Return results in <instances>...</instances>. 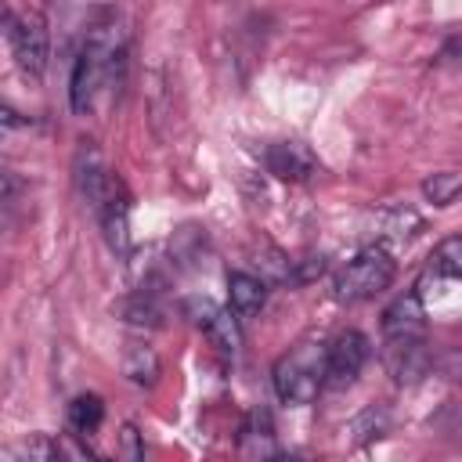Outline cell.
I'll list each match as a JSON object with an SVG mask.
<instances>
[{
  "mask_svg": "<svg viewBox=\"0 0 462 462\" xmlns=\"http://www.w3.org/2000/svg\"><path fill=\"white\" fill-rule=\"evenodd\" d=\"M116 69H123V29L116 18H105V22L90 25L83 51L72 65L69 101L79 116L90 112L108 87H116Z\"/></svg>",
  "mask_w": 462,
  "mask_h": 462,
  "instance_id": "obj_1",
  "label": "cell"
},
{
  "mask_svg": "<svg viewBox=\"0 0 462 462\" xmlns=\"http://www.w3.org/2000/svg\"><path fill=\"white\" fill-rule=\"evenodd\" d=\"M328 346L325 343H300L274 365V393L285 404H310L321 386L328 383Z\"/></svg>",
  "mask_w": 462,
  "mask_h": 462,
  "instance_id": "obj_2",
  "label": "cell"
},
{
  "mask_svg": "<svg viewBox=\"0 0 462 462\" xmlns=\"http://www.w3.org/2000/svg\"><path fill=\"white\" fill-rule=\"evenodd\" d=\"M397 274V260L390 256V249L383 245H368L361 249L332 282V296L339 303H361V300H372L379 296L383 289H390Z\"/></svg>",
  "mask_w": 462,
  "mask_h": 462,
  "instance_id": "obj_3",
  "label": "cell"
},
{
  "mask_svg": "<svg viewBox=\"0 0 462 462\" xmlns=\"http://www.w3.org/2000/svg\"><path fill=\"white\" fill-rule=\"evenodd\" d=\"M4 29H7V43H11V54H14L18 69H22L25 76L40 79V76L47 72V58H51L47 22H43L36 11H25V14L7 11Z\"/></svg>",
  "mask_w": 462,
  "mask_h": 462,
  "instance_id": "obj_4",
  "label": "cell"
},
{
  "mask_svg": "<svg viewBox=\"0 0 462 462\" xmlns=\"http://www.w3.org/2000/svg\"><path fill=\"white\" fill-rule=\"evenodd\" d=\"M383 368L397 386H415L433 372V350L422 336H386Z\"/></svg>",
  "mask_w": 462,
  "mask_h": 462,
  "instance_id": "obj_5",
  "label": "cell"
},
{
  "mask_svg": "<svg viewBox=\"0 0 462 462\" xmlns=\"http://www.w3.org/2000/svg\"><path fill=\"white\" fill-rule=\"evenodd\" d=\"M76 188H79V195L90 202L94 213H97L108 199H116V195L123 191L119 177L105 166V159H101L94 148H83V152H79V162H76Z\"/></svg>",
  "mask_w": 462,
  "mask_h": 462,
  "instance_id": "obj_6",
  "label": "cell"
},
{
  "mask_svg": "<svg viewBox=\"0 0 462 462\" xmlns=\"http://www.w3.org/2000/svg\"><path fill=\"white\" fill-rule=\"evenodd\" d=\"M325 361H328V383H332V386H346V383L357 379V372H361L365 361H368V339H365L357 328H346V332H339V336L328 343Z\"/></svg>",
  "mask_w": 462,
  "mask_h": 462,
  "instance_id": "obj_7",
  "label": "cell"
},
{
  "mask_svg": "<svg viewBox=\"0 0 462 462\" xmlns=\"http://www.w3.org/2000/svg\"><path fill=\"white\" fill-rule=\"evenodd\" d=\"M263 162H267V173H274V177H282V180H292V184L310 180V177L321 170L318 155H314L303 141H274V144L263 152Z\"/></svg>",
  "mask_w": 462,
  "mask_h": 462,
  "instance_id": "obj_8",
  "label": "cell"
},
{
  "mask_svg": "<svg viewBox=\"0 0 462 462\" xmlns=\"http://www.w3.org/2000/svg\"><path fill=\"white\" fill-rule=\"evenodd\" d=\"M422 328H426V310L419 292H404L383 310V336H422Z\"/></svg>",
  "mask_w": 462,
  "mask_h": 462,
  "instance_id": "obj_9",
  "label": "cell"
},
{
  "mask_svg": "<svg viewBox=\"0 0 462 462\" xmlns=\"http://www.w3.org/2000/svg\"><path fill=\"white\" fill-rule=\"evenodd\" d=\"M227 296H231V310L238 318H253V314H260V307L267 300V282L260 274H249V271H231L227 274Z\"/></svg>",
  "mask_w": 462,
  "mask_h": 462,
  "instance_id": "obj_10",
  "label": "cell"
},
{
  "mask_svg": "<svg viewBox=\"0 0 462 462\" xmlns=\"http://www.w3.org/2000/svg\"><path fill=\"white\" fill-rule=\"evenodd\" d=\"M101 227H105V242L112 245V253L126 256L130 253V202H126V191H119L116 199H108L101 209Z\"/></svg>",
  "mask_w": 462,
  "mask_h": 462,
  "instance_id": "obj_11",
  "label": "cell"
},
{
  "mask_svg": "<svg viewBox=\"0 0 462 462\" xmlns=\"http://www.w3.org/2000/svg\"><path fill=\"white\" fill-rule=\"evenodd\" d=\"M159 372H162V365H159V354H155L152 346L130 343V346L123 350V375H126L130 383H137V386H155V383H159Z\"/></svg>",
  "mask_w": 462,
  "mask_h": 462,
  "instance_id": "obj_12",
  "label": "cell"
},
{
  "mask_svg": "<svg viewBox=\"0 0 462 462\" xmlns=\"http://www.w3.org/2000/svg\"><path fill=\"white\" fill-rule=\"evenodd\" d=\"M346 433H350L354 444H372V440L386 437V433H390V408H386V404H368V408H361V411L346 422Z\"/></svg>",
  "mask_w": 462,
  "mask_h": 462,
  "instance_id": "obj_13",
  "label": "cell"
},
{
  "mask_svg": "<svg viewBox=\"0 0 462 462\" xmlns=\"http://www.w3.org/2000/svg\"><path fill=\"white\" fill-rule=\"evenodd\" d=\"M278 440H274V430H271V419L267 411H253V419L242 426V455H253V458H267V455H278Z\"/></svg>",
  "mask_w": 462,
  "mask_h": 462,
  "instance_id": "obj_14",
  "label": "cell"
},
{
  "mask_svg": "<svg viewBox=\"0 0 462 462\" xmlns=\"http://www.w3.org/2000/svg\"><path fill=\"white\" fill-rule=\"evenodd\" d=\"M209 343L224 354V357H238L242 350V328H238V314L231 318V310H213V318L202 325Z\"/></svg>",
  "mask_w": 462,
  "mask_h": 462,
  "instance_id": "obj_15",
  "label": "cell"
},
{
  "mask_svg": "<svg viewBox=\"0 0 462 462\" xmlns=\"http://www.w3.org/2000/svg\"><path fill=\"white\" fill-rule=\"evenodd\" d=\"M116 314H119L126 325H134V328H159V325H162V307H159L148 292L126 296V300L116 307Z\"/></svg>",
  "mask_w": 462,
  "mask_h": 462,
  "instance_id": "obj_16",
  "label": "cell"
},
{
  "mask_svg": "<svg viewBox=\"0 0 462 462\" xmlns=\"http://www.w3.org/2000/svg\"><path fill=\"white\" fill-rule=\"evenodd\" d=\"M101 419H105V404H101V397H94V393H79V397L69 404V430H72L76 437L94 433V430L101 426Z\"/></svg>",
  "mask_w": 462,
  "mask_h": 462,
  "instance_id": "obj_17",
  "label": "cell"
},
{
  "mask_svg": "<svg viewBox=\"0 0 462 462\" xmlns=\"http://www.w3.org/2000/svg\"><path fill=\"white\" fill-rule=\"evenodd\" d=\"M379 227H383L386 238H393V242H408V238L419 235L422 217H419L411 206H393V209H386V213L379 217Z\"/></svg>",
  "mask_w": 462,
  "mask_h": 462,
  "instance_id": "obj_18",
  "label": "cell"
},
{
  "mask_svg": "<svg viewBox=\"0 0 462 462\" xmlns=\"http://www.w3.org/2000/svg\"><path fill=\"white\" fill-rule=\"evenodd\" d=\"M253 267H256V274H260L267 285H282V282L292 278V256H285V253L274 249V245H263V249L256 253Z\"/></svg>",
  "mask_w": 462,
  "mask_h": 462,
  "instance_id": "obj_19",
  "label": "cell"
},
{
  "mask_svg": "<svg viewBox=\"0 0 462 462\" xmlns=\"http://www.w3.org/2000/svg\"><path fill=\"white\" fill-rule=\"evenodd\" d=\"M422 195L433 202V206H451L458 195H462V177L451 173V170H440L433 177L422 180Z\"/></svg>",
  "mask_w": 462,
  "mask_h": 462,
  "instance_id": "obj_20",
  "label": "cell"
},
{
  "mask_svg": "<svg viewBox=\"0 0 462 462\" xmlns=\"http://www.w3.org/2000/svg\"><path fill=\"white\" fill-rule=\"evenodd\" d=\"M430 267H433V274H444V278H462V235L444 238V242L433 249Z\"/></svg>",
  "mask_w": 462,
  "mask_h": 462,
  "instance_id": "obj_21",
  "label": "cell"
},
{
  "mask_svg": "<svg viewBox=\"0 0 462 462\" xmlns=\"http://www.w3.org/2000/svg\"><path fill=\"white\" fill-rule=\"evenodd\" d=\"M202 242H206V235H202L195 224H184V227L173 235L170 253H173L177 260H195V256H199V249H202Z\"/></svg>",
  "mask_w": 462,
  "mask_h": 462,
  "instance_id": "obj_22",
  "label": "cell"
},
{
  "mask_svg": "<svg viewBox=\"0 0 462 462\" xmlns=\"http://www.w3.org/2000/svg\"><path fill=\"white\" fill-rule=\"evenodd\" d=\"M325 256L321 253H307V256H296L292 260V285H307V282H318L321 274H325Z\"/></svg>",
  "mask_w": 462,
  "mask_h": 462,
  "instance_id": "obj_23",
  "label": "cell"
},
{
  "mask_svg": "<svg viewBox=\"0 0 462 462\" xmlns=\"http://www.w3.org/2000/svg\"><path fill=\"white\" fill-rule=\"evenodd\" d=\"M22 455H29V458H61L65 455V448L58 444V440H51V437H43V433H36V437H29L25 444H22Z\"/></svg>",
  "mask_w": 462,
  "mask_h": 462,
  "instance_id": "obj_24",
  "label": "cell"
},
{
  "mask_svg": "<svg viewBox=\"0 0 462 462\" xmlns=\"http://www.w3.org/2000/svg\"><path fill=\"white\" fill-rule=\"evenodd\" d=\"M123 455L144 458V444H141V433H137L134 426H123Z\"/></svg>",
  "mask_w": 462,
  "mask_h": 462,
  "instance_id": "obj_25",
  "label": "cell"
}]
</instances>
